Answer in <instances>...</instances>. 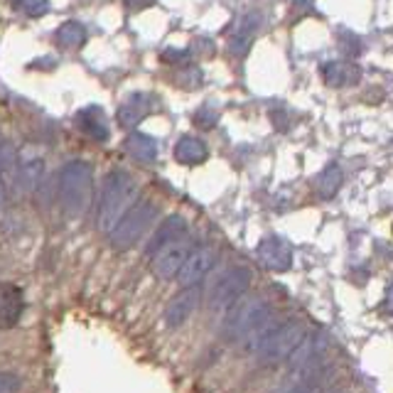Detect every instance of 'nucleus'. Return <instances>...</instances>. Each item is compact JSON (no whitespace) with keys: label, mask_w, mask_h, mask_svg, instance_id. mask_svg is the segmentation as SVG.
Listing matches in <instances>:
<instances>
[{"label":"nucleus","mask_w":393,"mask_h":393,"mask_svg":"<svg viewBox=\"0 0 393 393\" xmlns=\"http://www.w3.org/2000/svg\"><path fill=\"white\" fill-rule=\"evenodd\" d=\"M138 197V185L126 170H111L103 177L101 187V199H98V217L96 226L103 234H111L121 219L128 214V209L136 204Z\"/></svg>","instance_id":"nucleus-1"},{"label":"nucleus","mask_w":393,"mask_h":393,"mask_svg":"<svg viewBox=\"0 0 393 393\" xmlns=\"http://www.w3.org/2000/svg\"><path fill=\"white\" fill-rule=\"evenodd\" d=\"M57 197L64 214L79 219L91 209L93 202V170L86 160H69L57 182Z\"/></svg>","instance_id":"nucleus-2"},{"label":"nucleus","mask_w":393,"mask_h":393,"mask_svg":"<svg viewBox=\"0 0 393 393\" xmlns=\"http://www.w3.org/2000/svg\"><path fill=\"white\" fill-rule=\"evenodd\" d=\"M270 320H275V310L268 300L243 295L236 305H231L226 310L221 332H224L226 340L243 342L248 335H253V332L258 327H263L265 322H270Z\"/></svg>","instance_id":"nucleus-3"},{"label":"nucleus","mask_w":393,"mask_h":393,"mask_svg":"<svg viewBox=\"0 0 393 393\" xmlns=\"http://www.w3.org/2000/svg\"><path fill=\"white\" fill-rule=\"evenodd\" d=\"M158 217H160V209L155 202H150V199L136 202L128 209V214H126V217L116 224V229L108 234L111 246H113L116 251H128V248H133L146 236V231L158 221Z\"/></svg>","instance_id":"nucleus-4"},{"label":"nucleus","mask_w":393,"mask_h":393,"mask_svg":"<svg viewBox=\"0 0 393 393\" xmlns=\"http://www.w3.org/2000/svg\"><path fill=\"white\" fill-rule=\"evenodd\" d=\"M305 337H307V332H305V327H302V322H297V320H287V322L278 325V327L270 332L261 344L253 349V357H256L261 364H265V367H270V364H280V362H285V359L292 357V352L305 342Z\"/></svg>","instance_id":"nucleus-5"},{"label":"nucleus","mask_w":393,"mask_h":393,"mask_svg":"<svg viewBox=\"0 0 393 393\" xmlns=\"http://www.w3.org/2000/svg\"><path fill=\"white\" fill-rule=\"evenodd\" d=\"M251 287V270L246 265H231L217 278V283L209 290V307L214 312L229 310L231 305L241 300Z\"/></svg>","instance_id":"nucleus-6"},{"label":"nucleus","mask_w":393,"mask_h":393,"mask_svg":"<svg viewBox=\"0 0 393 393\" xmlns=\"http://www.w3.org/2000/svg\"><path fill=\"white\" fill-rule=\"evenodd\" d=\"M195 251V241L190 239V236H185V239L170 243V246H165L163 251H158L153 256L150 261V270L155 278L160 280H173L180 275L182 265L187 263V258H190V253Z\"/></svg>","instance_id":"nucleus-7"},{"label":"nucleus","mask_w":393,"mask_h":393,"mask_svg":"<svg viewBox=\"0 0 393 393\" xmlns=\"http://www.w3.org/2000/svg\"><path fill=\"white\" fill-rule=\"evenodd\" d=\"M217 251L209 246H202V248H195V251L190 253V258H187V263L182 265L180 275H177V283L182 287H197L202 283L204 278H207L209 270L217 265Z\"/></svg>","instance_id":"nucleus-8"},{"label":"nucleus","mask_w":393,"mask_h":393,"mask_svg":"<svg viewBox=\"0 0 393 393\" xmlns=\"http://www.w3.org/2000/svg\"><path fill=\"white\" fill-rule=\"evenodd\" d=\"M256 256L265 268L273 273H285L292 265V248L290 243L278 239V236H265L256 246Z\"/></svg>","instance_id":"nucleus-9"},{"label":"nucleus","mask_w":393,"mask_h":393,"mask_svg":"<svg viewBox=\"0 0 393 393\" xmlns=\"http://www.w3.org/2000/svg\"><path fill=\"white\" fill-rule=\"evenodd\" d=\"M199 300H202V290L199 287H182V292H177L173 300L168 302V307H165V325L168 327L185 325L197 310Z\"/></svg>","instance_id":"nucleus-10"},{"label":"nucleus","mask_w":393,"mask_h":393,"mask_svg":"<svg viewBox=\"0 0 393 393\" xmlns=\"http://www.w3.org/2000/svg\"><path fill=\"white\" fill-rule=\"evenodd\" d=\"M187 236V219L180 217V214H173L165 221H160V226L155 229V234L150 236V241L146 243V253L148 256H155L158 251H163L165 246L180 241Z\"/></svg>","instance_id":"nucleus-11"},{"label":"nucleus","mask_w":393,"mask_h":393,"mask_svg":"<svg viewBox=\"0 0 393 393\" xmlns=\"http://www.w3.org/2000/svg\"><path fill=\"white\" fill-rule=\"evenodd\" d=\"M25 300L18 285L0 283V330H10L20 322Z\"/></svg>","instance_id":"nucleus-12"},{"label":"nucleus","mask_w":393,"mask_h":393,"mask_svg":"<svg viewBox=\"0 0 393 393\" xmlns=\"http://www.w3.org/2000/svg\"><path fill=\"white\" fill-rule=\"evenodd\" d=\"M44 163L42 158H22L18 160V170H15V187L22 195H30L42 185Z\"/></svg>","instance_id":"nucleus-13"},{"label":"nucleus","mask_w":393,"mask_h":393,"mask_svg":"<svg viewBox=\"0 0 393 393\" xmlns=\"http://www.w3.org/2000/svg\"><path fill=\"white\" fill-rule=\"evenodd\" d=\"M76 126H79L81 133H86L88 138H93V141H98V143L108 141V136H111L106 116H103V111L96 106L79 111V113H76Z\"/></svg>","instance_id":"nucleus-14"},{"label":"nucleus","mask_w":393,"mask_h":393,"mask_svg":"<svg viewBox=\"0 0 393 393\" xmlns=\"http://www.w3.org/2000/svg\"><path fill=\"white\" fill-rule=\"evenodd\" d=\"M148 113H150V96H146V93H133V96H128L121 103L118 123L123 126V128H133V126L141 123Z\"/></svg>","instance_id":"nucleus-15"},{"label":"nucleus","mask_w":393,"mask_h":393,"mask_svg":"<svg viewBox=\"0 0 393 393\" xmlns=\"http://www.w3.org/2000/svg\"><path fill=\"white\" fill-rule=\"evenodd\" d=\"M322 76L330 86L342 88V86L357 84V81L362 79V69L352 62H330V64H325Z\"/></svg>","instance_id":"nucleus-16"},{"label":"nucleus","mask_w":393,"mask_h":393,"mask_svg":"<svg viewBox=\"0 0 393 393\" xmlns=\"http://www.w3.org/2000/svg\"><path fill=\"white\" fill-rule=\"evenodd\" d=\"M207 155H209L207 146L195 136H182L175 146V160L182 165H199L207 160Z\"/></svg>","instance_id":"nucleus-17"},{"label":"nucleus","mask_w":393,"mask_h":393,"mask_svg":"<svg viewBox=\"0 0 393 393\" xmlns=\"http://www.w3.org/2000/svg\"><path fill=\"white\" fill-rule=\"evenodd\" d=\"M126 150L136 160H141V163H155V158H158V143H155L150 136L131 133V136L126 138Z\"/></svg>","instance_id":"nucleus-18"},{"label":"nucleus","mask_w":393,"mask_h":393,"mask_svg":"<svg viewBox=\"0 0 393 393\" xmlns=\"http://www.w3.org/2000/svg\"><path fill=\"white\" fill-rule=\"evenodd\" d=\"M340 187H342V170H340V165L332 163L317 177V192H320V197L332 199L337 192H340Z\"/></svg>","instance_id":"nucleus-19"},{"label":"nucleus","mask_w":393,"mask_h":393,"mask_svg":"<svg viewBox=\"0 0 393 393\" xmlns=\"http://www.w3.org/2000/svg\"><path fill=\"white\" fill-rule=\"evenodd\" d=\"M86 40V32H84V27L79 25V22H64L62 27L57 30V42L62 44V47H79L81 42Z\"/></svg>","instance_id":"nucleus-20"},{"label":"nucleus","mask_w":393,"mask_h":393,"mask_svg":"<svg viewBox=\"0 0 393 393\" xmlns=\"http://www.w3.org/2000/svg\"><path fill=\"white\" fill-rule=\"evenodd\" d=\"M253 32H256V27H251V22H243L239 35L231 37L229 52L234 54V57H243V54L248 52V47H251V42H253Z\"/></svg>","instance_id":"nucleus-21"},{"label":"nucleus","mask_w":393,"mask_h":393,"mask_svg":"<svg viewBox=\"0 0 393 393\" xmlns=\"http://www.w3.org/2000/svg\"><path fill=\"white\" fill-rule=\"evenodd\" d=\"M20 10L27 15H32V18H37V15H44L49 10V0H18Z\"/></svg>","instance_id":"nucleus-22"},{"label":"nucleus","mask_w":393,"mask_h":393,"mask_svg":"<svg viewBox=\"0 0 393 393\" xmlns=\"http://www.w3.org/2000/svg\"><path fill=\"white\" fill-rule=\"evenodd\" d=\"M0 393H20V379L15 374L0 372Z\"/></svg>","instance_id":"nucleus-23"},{"label":"nucleus","mask_w":393,"mask_h":393,"mask_svg":"<svg viewBox=\"0 0 393 393\" xmlns=\"http://www.w3.org/2000/svg\"><path fill=\"white\" fill-rule=\"evenodd\" d=\"M180 84L185 86V88L199 86V84H202V71L195 69V66H192V69H187L185 74H180Z\"/></svg>","instance_id":"nucleus-24"},{"label":"nucleus","mask_w":393,"mask_h":393,"mask_svg":"<svg viewBox=\"0 0 393 393\" xmlns=\"http://www.w3.org/2000/svg\"><path fill=\"white\" fill-rule=\"evenodd\" d=\"M217 123V113L209 108H202L197 113V126H204V128H212V126Z\"/></svg>","instance_id":"nucleus-25"},{"label":"nucleus","mask_w":393,"mask_h":393,"mask_svg":"<svg viewBox=\"0 0 393 393\" xmlns=\"http://www.w3.org/2000/svg\"><path fill=\"white\" fill-rule=\"evenodd\" d=\"M187 57H190V52H177V49H168V52H163L165 62H187Z\"/></svg>","instance_id":"nucleus-26"},{"label":"nucleus","mask_w":393,"mask_h":393,"mask_svg":"<svg viewBox=\"0 0 393 393\" xmlns=\"http://www.w3.org/2000/svg\"><path fill=\"white\" fill-rule=\"evenodd\" d=\"M5 199H8V185H5V177L0 173V207L5 204Z\"/></svg>","instance_id":"nucleus-27"},{"label":"nucleus","mask_w":393,"mask_h":393,"mask_svg":"<svg viewBox=\"0 0 393 393\" xmlns=\"http://www.w3.org/2000/svg\"><path fill=\"white\" fill-rule=\"evenodd\" d=\"M126 5L128 8H148V5H153V0H126Z\"/></svg>","instance_id":"nucleus-28"},{"label":"nucleus","mask_w":393,"mask_h":393,"mask_svg":"<svg viewBox=\"0 0 393 393\" xmlns=\"http://www.w3.org/2000/svg\"><path fill=\"white\" fill-rule=\"evenodd\" d=\"M386 305L393 307V280L389 283V287H386Z\"/></svg>","instance_id":"nucleus-29"},{"label":"nucleus","mask_w":393,"mask_h":393,"mask_svg":"<svg viewBox=\"0 0 393 393\" xmlns=\"http://www.w3.org/2000/svg\"><path fill=\"white\" fill-rule=\"evenodd\" d=\"M330 393H335V391H330Z\"/></svg>","instance_id":"nucleus-30"},{"label":"nucleus","mask_w":393,"mask_h":393,"mask_svg":"<svg viewBox=\"0 0 393 393\" xmlns=\"http://www.w3.org/2000/svg\"><path fill=\"white\" fill-rule=\"evenodd\" d=\"M0 146H3V143H0Z\"/></svg>","instance_id":"nucleus-31"}]
</instances>
